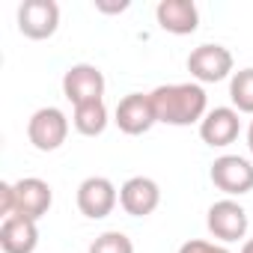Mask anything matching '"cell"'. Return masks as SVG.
Masks as SVG:
<instances>
[{
    "mask_svg": "<svg viewBox=\"0 0 253 253\" xmlns=\"http://www.w3.org/2000/svg\"><path fill=\"white\" fill-rule=\"evenodd\" d=\"M149 98L158 122L176 125V128L203 122V116L209 113V95L200 84H164V86H155Z\"/></svg>",
    "mask_w": 253,
    "mask_h": 253,
    "instance_id": "obj_1",
    "label": "cell"
},
{
    "mask_svg": "<svg viewBox=\"0 0 253 253\" xmlns=\"http://www.w3.org/2000/svg\"><path fill=\"white\" fill-rule=\"evenodd\" d=\"M27 137L39 152H54L69 137V119L60 107H39L27 122Z\"/></svg>",
    "mask_w": 253,
    "mask_h": 253,
    "instance_id": "obj_2",
    "label": "cell"
},
{
    "mask_svg": "<svg viewBox=\"0 0 253 253\" xmlns=\"http://www.w3.org/2000/svg\"><path fill=\"white\" fill-rule=\"evenodd\" d=\"M206 223H209V232H211L217 241H223V244H232V241L244 238V235H247V226H250L247 209H244L241 203H235L232 197L211 203Z\"/></svg>",
    "mask_w": 253,
    "mask_h": 253,
    "instance_id": "obj_3",
    "label": "cell"
},
{
    "mask_svg": "<svg viewBox=\"0 0 253 253\" xmlns=\"http://www.w3.org/2000/svg\"><path fill=\"white\" fill-rule=\"evenodd\" d=\"M232 54L223 45H200L188 54V72L191 78L203 86V84H217L223 78L232 75Z\"/></svg>",
    "mask_w": 253,
    "mask_h": 253,
    "instance_id": "obj_4",
    "label": "cell"
},
{
    "mask_svg": "<svg viewBox=\"0 0 253 253\" xmlns=\"http://www.w3.org/2000/svg\"><path fill=\"white\" fill-rule=\"evenodd\" d=\"M211 182L226 197H244L253 191V164L241 155H220L211 164Z\"/></svg>",
    "mask_w": 253,
    "mask_h": 253,
    "instance_id": "obj_5",
    "label": "cell"
},
{
    "mask_svg": "<svg viewBox=\"0 0 253 253\" xmlns=\"http://www.w3.org/2000/svg\"><path fill=\"white\" fill-rule=\"evenodd\" d=\"M60 27V6L54 0H24L18 6V30L27 39H51Z\"/></svg>",
    "mask_w": 253,
    "mask_h": 253,
    "instance_id": "obj_6",
    "label": "cell"
},
{
    "mask_svg": "<svg viewBox=\"0 0 253 253\" xmlns=\"http://www.w3.org/2000/svg\"><path fill=\"white\" fill-rule=\"evenodd\" d=\"M113 122L119 125V131L128 134V137L146 134L152 125L158 122L149 92H146V95H143V92H128L125 98H119V104H116V119H113Z\"/></svg>",
    "mask_w": 253,
    "mask_h": 253,
    "instance_id": "obj_7",
    "label": "cell"
},
{
    "mask_svg": "<svg viewBox=\"0 0 253 253\" xmlns=\"http://www.w3.org/2000/svg\"><path fill=\"white\" fill-rule=\"evenodd\" d=\"M119 203V191L110 179L104 176H89L78 185V209L84 217L89 220H101L107 217Z\"/></svg>",
    "mask_w": 253,
    "mask_h": 253,
    "instance_id": "obj_8",
    "label": "cell"
},
{
    "mask_svg": "<svg viewBox=\"0 0 253 253\" xmlns=\"http://www.w3.org/2000/svg\"><path fill=\"white\" fill-rule=\"evenodd\" d=\"M63 95L78 107L84 101H95L104 95V75L92 63H75L63 75Z\"/></svg>",
    "mask_w": 253,
    "mask_h": 253,
    "instance_id": "obj_9",
    "label": "cell"
},
{
    "mask_svg": "<svg viewBox=\"0 0 253 253\" xmlns=\"http://www.w3.org/2000/svg\"><path fill=\"white\" fill-rule=\"evenodd\" d=\"M119 206L131 217H146L161 206V188L149 176H131L119 188Z\"/></svg>",
    "mask_w": 253,
    "mask_h": 253,
    "instance_id": "obj_10",
    "label": "cell"
},
{
    "mask_svg": "<svg viewBox=\"0 0 253 253\" xmlns=\"http://www.w3.org/2000/svg\"><path fill=\"white\" fill-rule=\"evenodd\" d=\"M12 191H15V214L30 217V220L45 217L48 209H51V203H54L51 185L45 179H36V176H27V179L12 182Z\"/></svg>",
    "mask_w": 253,
    "mask_h": 253,
    "instance_id": "obj_11",
    "label": "cell"
},
{
    "mask_svg": "<svg viewBox=\"0 0 253 253\" xmlns=\"http://www.w3.org/2000/svg\"><path fill=\"white\" fill-rule=\"evenodd\" d=\"M238 131H241V119H238V110L235 107H214L200 122V137H203V143H209L214 149L235 143Z\"/></svg>",
    "mask_w": 253,
    "mask_h": 253,
    "instance_id": "obj_12",
    "label": "cell"
},
{
    "mask_svg": "<svg viewBox=\"0 0 253 253\" xmlns=\"http://www.w3.org/2000/svg\"><path fill=\"white\" fill-rule=\"evenodd\" d=\"M155 18L161 30L173 36H188L200 27V9L194 0H161L155 6Z\"/></svg>",
    "mask_w": 253,
    "mask_h": 253,
    "instance_id": "obj_13",
    "label": "cell"
},
{
    "mask_svg": "<svg viewBox=\"0 0 253 253\" xmlns=\"http://www.w3.org/2000/svg\"><path fill=\"white\" fill-rule=\"evenodd\" d=\"M39 244V226L30 217L12 214L0 226V247L3 253H33Z\"/></svg>",
    "mask_w": 253,
    "mask_h": 253,
    "instance_id": "obj_14",
    "label": "cell"
},
{
    "mask_svg": "<svg viewBox=\"0 0 253 253\" xmlns=\"http://www.w3.org/2000/svg\"><path fill=\"white\" fill-rule=\"evenodd\" d=\"M72 125H75V131L84 134V137H98V134L107 128V107H104V98L78 104L75 113H72Z\"/></svg>",
    "mask_w": 253,
    "mask_h": 253,
    "instance_id": "obj_15",
    "label": "cell"
},
{
    "mask_svg": "<svg viewBox=\"0 0 253 253\" xmlns=\"http://www.w3.org/2000/svg\"><path fill=\"white\" fill-rule=\"evenodd\" d=\"M229 98L238 113H253V69H241L229 81Z\"/></svg>",
    "mask_w": 253,
    "mask_h": 253,
    "instance_id": "obj_16",
    "label": "cell"
},
{
    "mask_svg": "<svg viewBox=\"0 0 253 253\" xmlns=\"http://www.w3.org/2000/svg\"><path fill=\"white\" fill-rule=\"evenodd\" d=\"M89 253H134V244H131V238L125 232L110 229V232H101L89 244Z\"/></svg>",
    "mask_w": 253,
    "mask_h": 253,
    "instance_id": "obj_17",
    "label": "cell"
},
{
    "mask_svg": "<svg viewBox=\"0 0 253 253\" xmlns=\"http://www.w3.org/2000/svg\"><path fill=\"white\" fill-rule=\"evenodd\" d=\"M179 253H229L223 244H211V241H203V238H191L179 247Z\"/></svg>",
    "mask_w": 253,
    "mask_h": 253,
    "instance_id": "obj_18",
    "label": "cell"
},
{
    "mask_svg": "<svg viewBox=\"0 0 253 253\" xmlns=\"http://www.w3.org/2000/svg\"><path fill=\"white\" fill-rule=\"evenodd\" d=\"M0 214H3V220L15 214V191H12L9 182L0 185Z\"/></svg>",
    "mask_w": 253,
    "mask_h": 253,
    "instance_id": "obj_19",
    "label": "cell"
},
{
    "mask_svg": "<svg viewBox=\"0 0 253 253\" xmlns=\"http://www.w3.org/2000/svg\"><path fill=\"white\" fill-rule=\"evenodd\" d=\"M95 9L98 12H125L128 3H125V0H122V3H95Z\"/></svg>",
    "mask_w": 253,
    "mask_h": 253,
    "instance_id": "obj_20",
    "label": "cell"
},
{
    "mask_svg": "<svg viewBox=\"0 0 253 253\" xmlns=\"http://www.w3.org/2000/svg\"><path fill=\"white\" fill-rule=\"evenodd\" d=\"M247 149H250V155H253V119H250V125H247Z\"/></svg>",
    "mask_w": 253,
    "mask_h": 253,
    "instance_id": "obj_21",
    "label": "cell"
},
{
    "mask_svg": "<svg viewBox=\"0 0 253 253\" xmlns=\"http://www.w3.org/2000/svg\"><path fill=\"white\" fill-rule=\"evenodd\" d=\"M241 253H253V238H247V241L241 244Z\"/></svg>",
    "mask_w": 253,
    "mask_h": 253,
    "instance_id": "obj_22",
    "label": "cell"
}]
</instances>
